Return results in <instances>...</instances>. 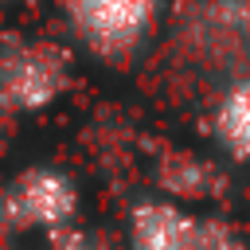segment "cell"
<instances>
[{
    "label": "cell",
    "instance_id": "obj_1",
    "mask_svg": "<svg viewBox=\"0 0 250 250\" xmlns=\"http://www.w3.org/2000/svg\"><path fill=\"white\" fill-rule=\"evenodd\" d=\"M70 90V55L43 35L12 31L0 39V109L43 113Z\"/></svg>",
    "mask_w": 250,
    "mask_h": 250
},
{
    "label": "cell",
    "instance_id": "obj_2",
    "mask_svg": "<svg viewBox=\"0 0 250 250\" xmlns=\"http://www.w3.org/2000/svg\"><path fill=\"white\" fill-rule=\"evenodd\" d=\"M70 35L102 62H129L156 31L164 0H62Z\"/></svg>",
    "mask_w": 250,
    "mask_h": 250
},
{
    "label": "cell",
    "instance_id": "obj_3",
    "mask_svg": "<svg viewBox=\"0 0 250 250\" xmlns=\"http://www.w3.org/2000/svg\"><path fill=\"white\" fill-rule=\"evenodd\" d=\"M78 184L55 164H27L0 188V227L4 230H39L51 234L78 219Z\"/></svg>",
    "mask_w": 250,
    "mask_h": 250
},
{
    "label": "cell",
    "instance_id": "obj_4",
    "mask_svg": "<svg viewBox=\"0 0 250 250\" xmlns=\"http://www.w3.org/2000/svg\"><path fill=\"white\" fill-rule=\"evenodd\" d=\"M195 59L238 66L250 59V0H199L191 8Z\"/></svg>",
    "mask_w": 250,
    "mask_h": 250
},
{
    "label": "cell",
    "instance_id": "obj_5",
    "mask_svg": "<svg viewBox=\"0 0 250 250\" xmlns=\"http://www.w3.org/2000/svg\"><path fill=\"white\" fill-rule=\"evenodd\" d=\"M199 219L188 203L145 195L125 215V250H195Z\"/></svg>",
    "mask_w": 250,
    "mask_h": 250
},
{
    "label": "cell",
    "instance_id": "obj_6",
    "mask_svg": "<svg viewBox=\"0 0 250 250\" xmlns=\"http://www.w3.org/2000/svg\"><path fill=\"white\" fill-rule=\"evenodd\" d=\"M207 133L223 156L234 164H250V70L223 82L207 109Z\"/></svg>",
    "mask_w": 250,
    "mask_h": 250
},
{
    "label": "cell",
    "instance_id": "obj_7",
    "mask_svg": "<svg viewBox=\"0 0 250 250\" xmlns=\"http://www.w3.org/2000/svg\"><path fill=\"white\" fill-rule=\"evenodd\" d=\"M160 184L164 195L176 203H199L223 191V168H215L211 160L195 156V152H172L160 164Z\"/></svg>",
    "mask_w": 250,
    "mask_h": 250
},
{
    "label": "cell",
    "instance_id": "obj_8",
    "mask_svg": "<svg viewBox=\"0 0 250 250\" xmlns=\"http://www.w3.org/2000/svg\"><path fill=\"white\" fill-rule=\"evenodd\" d=\"M195 250H250L234 227L219 223V219H199V238H195Z\"/></svg>",
    "mask_w": 250,
    "mask_h": 250
},
{
    "label": "cell",
    "instance_id": "obj_9",
    "mask_svg": "<svg viewBox=\"0 0 250 250\" xmlns=\"http://www.w3.org/2000/svg\"><path fill=\"white\" fill-rule=\"evenodd\" d=\"M47 238V246L43 250H109L94 230H82V227H59V230H51V234H43Z\"/></svg>",
    "mask_w": 250,
    "mask_h": 250
},
{
    "label": "cell",
    "instance_id": "obj_10",
    "mask_svg": "<svg viewBox=\"0 0 250 250\" xmlns=\"http://www.w3.org/2000/svg\"><path fill=\"white\" fill-rule=\"evenodd\" d=\"M8 129H12V113L0 109V148H4V141H8Z\"/></svg>",
    "mask_w": 250,
    "mask_h": 250
},
{
    "label": "cell",
    "instance_id": "obj_11",
    "mask_svg": "<svg viewBox=\"0 0 250 250\" xmlns=\"http://www.w3.org/2000/svg\"><path fill=\"white\" fill-rule=\"evenodd\" d=\"M4 8H16V4H31V0H0Z\"/></svg>",
    "mask_w": 250,
    "mask_h": 250
}]
</instances>
